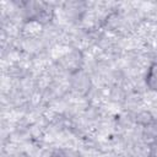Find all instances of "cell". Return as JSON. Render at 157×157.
Returning <instances> with one entry per match:
<instances>
[{
    "mask_svg": "<svg viewBox=\"0 0 157 157\" xmlns=\"http://www.w3.org/2000/svg\"><path fill=\"white\" fill-rule=\"evenodd\" d=\"M145 82L151 91L157 92V61H153L148 66L145 76Z\"/></svg>",
    "mask_w": 157,
    "mask_h": 157,
    "instance_id": "cell-1",
    "label": "cell"
},
{
    "mask_svg": "<svg viewBox=\"0 0 157 157\" xmlns=\"http://www.w3.org/2000/svg\"><path fill=\"white\" fill-rule=\"evenodd\" d=\"M10 157H29L26 152H17V153H13L12 156H10Z\"/></svg>",
    "mask_w": 157,
    "mask_h": 157,
    "instance_id": "cell-2",
    "label": "cell"
}]
</instances>
